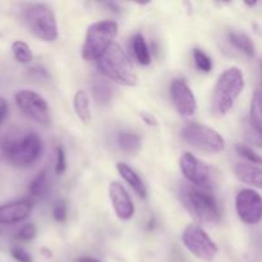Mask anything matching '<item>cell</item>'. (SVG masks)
Wrapping results in <instances>:
<instances>
[{
    "mask_svg": "<svg viewBox=\"0 0 262 262\" xmlns=\"http://www.w3.org/2000/svg\"><path fill=\"white\" fill-rule=\"evenodd\" d=\"M43 145L40 136L33 130L20 136H8L2 141V155L14 168H30L42 155Z\"/></svg>",
    "mask_w": 262,
    "mask_h": 262,
    "instance_id": "obj_1",
    "label": "cell"
},
{
    "mask_svg": "<svg viewBox=\"0 0 262 262\" xmlns=\"http://www.w3.org/2000/svg\"><path fill=\"white\" fill-rule=\"evenodd\" d=\"M245 89L243 72L238 67H230L217 78L212 95V110L215 114L227 115Z\"/></svg>",
    "mask_w": 262,
    "mask_h": 262,
    "instance_id": "obj_2",
    "label": "cell"
},
{
    "mask_svg": "<svg viewBox=\"0 0 262 262\" xmlns=\"http://www.w3.org/2000/svg\"><path fill=\"white\" fill-rule=\"evenodd\" d=\"M181 199L187 211L201 223L216 224L220 222L219 202L214 194L206 189L193 186H184L181 191Z\"/></svg>",
    "mask_w": 262,
    "mask_h": 262,
    "instance_id": "obj_3",
    "label": "cell"
},
{
    "mask_svg": "<svg viewBox=\"0 0 262 262\" xmlns=\"http://www.w3.org/2000/svg\"><path fill=\"white\" fill-rule=\"evenodd\" d=\"M97 68L101 74L122 86L133 87L137 84L138 78L132 61L117 43H113L112 48L97 60Z\"/></svg>",
    "mask_w": 262,
    "mask_h": 262,
    "instance_id": "obj_4",
    "label": "cell"
},
{
    "mask_svg": "<svg viewBox=\"0 0 262 262\" xmlns=\"http://www.w3.org/2000/svg\"><path fill=\"white\" fill-rule=\"evenodd\" d=\"M117 35L118 23L115 20H97L90 25L82 46V58L87 61H97L112 48Z\"/></svg>",
    "mask_w": 262,
    "mask_h": 262,
    "instance_id": "obj_5",
    "label": "cell"
},
{
    "mask_svg": "<svg viewBox=\"0 0 262 262\" xmlns=\"http://www.w3.org/2000/svg\"><path fill=\"white\" fill-rule=\"evenodd\" d=\"M22 19L26 27L38 40L51 42L58 38V23L50 7L41 3H32L23 7Z\"/></svg>",
    "mask_w": 262,
    "mask_h": 262,
    "instance_id": "obj_6",
    "label": "cell"
},
{
    "mask_svg": "<svg viewBox=\"0 0 262 262\" xmlns=\"http://www.w3.org/2000/svg\"><path fill=\"white\" fill-rule=\"evenodd\" d=\"M182 138L206 154H220L225 148V140L219 132L207 125L199 123H188L181 130Z\"/></svg>",
    "mask_w": 262,
    "mask_h": 262,
    "instance_id": "obj_7",
    "label": "cell"
},
{
    "mask_svg": "<svg viewBox=\"0 0 262 262\" xmlns=\"http://www.w3.org/2000/svg\"><path fill=\"white\" fill-rule=\"evenodd\" d=\"M179 168L184 178L193 187L210 191L216 186V174L214 169L199 160L193 154H182Z\"/></svg>",
    "mask_w": 262,
    "mask_h": 262,
    "instance_id": "obj_8",
    "label": "cell"
},
{
    "mask_svg": "<svg viewBox=\"0 0 262 262\" xmlns=\"http://www.w3.org/2000/svg\"><path fill=\"white\" fill-rule=\"evenodd\" d=\"M182 242L194 257L204 262L214 261L219 252L216 243L200 225H188L182 233Z\"/></svg>",
    "mask_w": 262,
    "mask_h": 262,
    "instance_id": "obj_9",
    "label": "cell"
},
{
    "mask_svg": "<svg viewBox=\"0 0 262 262\" xmlns=\"http://www.w3.org/2000/svg\"><path fill=\"white\" fill-rule=\"evenodd\" d=\"M14 101L18 109L37 124L50 125V109L49 104L40 94L32 90H19L14 94Z\"/></svg>",
    "mask_w": 262,
    "mask_h": 262,
    "instance_id": "obj_10",
    "label": "cell"
},
{
    "mask_svg": "<svg viewBox=\"0 0 262 262\" xmlns=\"http://www.w3.org/2000/svg\"><path fill=\"white\" fill-rule=\"evenodd\" d=\"M235 211L245 224H260L262 222V196L252 188L241 189L235 196Z\"/></svg>",
    "mask_w": 262,
    "mask_h": 262,
    "instance_id": "obj_11",
    "label": "cell"
},
{
    "mask_svg": "<svg viewBox=\"0 0 262 262\" xmlns=\"http://www.w3.org/2000/svg\"><path fill=\"white\" fill-rule=\"evenodd\" d=\"M170 97L181 117L191 118L197 112V100L191 87L183 78H176L170 83Z\"/></svg>",
    "mask_w": 262,
    "mask_h": 262,
    "instance_id": "obj_12",
    "label": "cell"
},
{
    "mask_svg": "<svg viewBox=\"0 0 262 262\" xmlns=\"http://www.w3.org/2000/svg\"><path fill=\"white\" fill-rule=\"evenodd\" d=\"M109 197L118 219L123 222L132 219L136 211L135 205L127 189L119 182H112L109 184Z\"/></svg>",
    "mask_w": 262,
    "mask_h": 262,
    "instance_id": "obj_13",
    "label": "cell"
},
{
    "mask_svg": "<svg viewBox=\"0 0 262 262\" xmlns=\"http://www.w3.org/2000/svg\"><path fill=\"white\" fill-rule=\"evenodd\" d=\"M32 201L27 199L0 205V225H13L25 222L32 212Z\"/></svg>",
    "mask_w": 262,
    "mask_h": 262,
    "instance_id": "obj_14",
    "label": "cell"
},
{
    "mask_svg": "<svg viewBox=\"0 0 262 262\" xmlns=\"http://www.w3.org/2000/svg\"><path fill=\"white\" fill-rule=\"evenodd\" d=\"M234 173L242 183L262 189V169L258 166L238 163L234 166Z\"/></svg>",
    "mask_w": 262,
    "mask_h": 262,
    "instance_id": "obj_15",
    "label": "cell"
},
{
    "mask_svg": "<svg viewBox=\"0 0 262 262\" xmlns=\"http://www.w3.org/2000/svg\"><path fill=\"white\" fill-rule=\"evenodd\" d=\"M117 170L118 173L120 174V177L132 187L133 191L138 194L140 199H146V197H147V189H146L141 177L136 173V170H133V169L125 163H117Z\"/></svg>",
    "mask_w": 262,
    "mask_h": 262,
    "instance_id": "obj_16",
    "label": "cell"
},
{
    "mask_svg": "<svg viewBox=\"0 0 262 262\" xmlns=\"http://www.w3.org/2000/svg\"><path fill=\"white\" fill-rule=\"evenodd\" d=\"M229 41L235 49H238L248 58H253L256 55V46L247 33L241 32V31H232L229 32Z\"/></svg>",
    "mask_w": 262,
    "mask_h": 262,
    "instance_id": "obj_17",
    "label": "cell"
},
{
    "mask_svg": "<svg viewBox=\"0 0 262 262\" xmlns=\"http://www.w3.org/2000/svg\"><path fill=\"white\" fill-rule=\"evenodd\" d=\"M117 143L120 150L125 154H136L142 146V140L140 135L132 130H123L118 135Z\"/></svg>",
    "mask_w": 262,
    "mask_h": 262,
    "instance_id": "obj_18",
    "label": "cell"
},
{
    "mask_svg": "<svg viewBox=\"0 0 262 262\" xmlns=\"http://www.w3.org/2000/svg\"><path fill=\"white\" fill-rule=\"evenodd\" d=\"M73 107L77 117L83 123H90L92 119L91 107H90V97L83 90L76 92L73 99Z\"/></svg>",
    "mask_w": 262,
    "mask_h": 262,
    "instance_id": "obj_19",
    "label": "cell"
},
{
    "mask_svg": "<svg viewBox=\"0 0 262 262\" xmlns=\"http://www.w3.org/2000/svg\"><path fill=\"white\" fill-rule=\"evenodd\" d=\"M132 50L138 64L147 67L151 64V53L142 33H136L132 40Z\"/></svg>",
    "mask_w": 262,
    "mask_h": 262,
    "instance_id": "obj_20",
    "label": "cell"
},
{
    "mask_svg": "<svg viewBox=\"0 0 262 262\" xmlns=\"http://www.w3.org/2000/svg\"><path fill=\"white\" fill-rule=\"evenodd\" d=\"M250 120L253 132H262V95L260 90H256L252 95Z\"/></svg>",
    "mask_w": 262,
    "mask_h": 262,
    "instance_id": "obj_21",
    "label": "cell"
},
{
    "mask_svg": "<svg viewBox=\"0 0 262 262\" xmlns=\"http://www.w3.org/2000/svg\"><path fill=\"white\" fill-rule=\"evenodd\" d=\"M91 91H92V95H94V99L96 100L97 104L106 105L112 101V97H113L112 87H110L109 83L105 82L104 79L95 77L94 81H92L91 83Z\"/></svg>",
    "mask_w": 262,
    "mask_h": 262,
    "instance_id": "obj_22",
    "label": "cell"
},
{
    "mask_svg": "<svg viewBox=\"0 0 262 262\" xmlns=\"http://www.w3.org/2000/svg\"><path fill=\"white\" fill-rule=\"evenodd\" d=\"M49 188H50V182H49L48 171L41 170L28 186V192H30L31 197L42 199L48 194Z\"/></svg>",
    "mask_w": 262,
    "mask_h": 262,
    "instance_id": "obj_23",
    "label": "cell"
},
{
    "mask_svg": "<svg viewBox=\"0 0 262 262\" xmlns=\"http://www.w3.org/2000/svg\"><path fill=\"white\" fill-rule=\"evenodd\" d=\"M10 49H12L13 56H14V59L19 64L26 66V64H30L31 61L33 60L32 50H31V48L28 46V43H26L25 41H22V40L13 41Z\"/></svg>",
    "mask_w": 262,
    "mask_h": 262,
    "instance_id": "obj_24",
    "label": "cell"
},
{
    "mask_svg": "<svg viewBox=\"0 0 262 262\" xmlns=\"http://www.w3.org/2000/svg\"><path fill=\"white\" fill-rule=\"evenodd\" d=\"M193 60L197 69L204 72V73H210L212 68H214V63H212L211 58L204 50L199 48L193 49Z\"/></svg>",
    "mask_w": 262,
    "mask_h": 262,
    "instance_id": "obj_25",
    "label": "cell"
},
{
    "mask_svg": "<svg viewBox=\"0 0 262 262\" xmlns=\"http://www.w3.org/2000/svg\"><path fill=\"white\" fill-rule=\"evenodd\" d=\"M235 150H237V152L239 154V156H242L243 159L250 161L251 164H255L256 166L262 165V156L258 155L255 150L248 147L247 145H237Z\"/></svg>",
    "mask_w": 262,
    "mask_h": 262,
    "instance_id": "obj_26",
    "label": "cell"
},
{
    "mask_svg": "<svg viewBox=\"0 0 262 262\" xmlns=\"http://www.w3.org/2000/svg\"><path fill=\"white\" fill-rule=\"evenodd\" d=\"M53 216L56 222L64 223L68 217V206L64 201H56L53 206Z\"/></svg>",
    "mask_w": 262,
    "mask_h": 262,
    "instance_id": "obj_27",
    "label": "cell"
},
{
    "mask_svg": "<svg viewBox=\"0 0 262 262\" xmlns=\"http://www.w3.org/2000/svg\"><path fill=\"white\" fill-rule=\"evenodd\" d=\"M36 233H37V230H36L35 224L30 223V224H25L18 230L17 238L22 242H28V241H32L36 237Z\"/></svg>",
    "mask_w": 262,
    "mask_h": 262,
    "instance_id": "obj_28",
    "label": "cell"
},
{
    "mask_svg": "<svg viewBox=\"0 0 262 262\" xmlns=\"http://www.w3.org/2000/svg\"><path fill=\"white\" fill-rule=\"evenodd\" d=\"M10 256L17 262H33L31 253L19 246H14V247L10 248Z\"/></svg>",
    "mask_w": 262,
    "mask_h": 262,
    "instance_id": "obj_29",
    "label": "cell"
},
{
    "mask_svg": "<svg viewBox=\"0 0 262 262\" xmlns=\"http://www.w3.org/2000/svg\"><path fill=\"white\" fill-rule=\"evenodd\" d=\"M67 169V160H66V152L61 146L56 147V164H55V173L63 174Z\"/></svg>",
    "mask_w": 262,
    "mask_h": 262,
    "instance_id": "obj_30",
    "label": "cell"
},
{
    "mask_svg": "<svg viewBox=\"0 0 262 262\" xmlns=\"http://www.w3.org/2000/svg\"><path fill=\"white\" fill-rule=\"evenodd\" d=\"M8 113H9V104H8L7 99L0 96V124L5 120Z\"/></svg>",
    "mask_w": 262,
    "mask_h": 262,
    "instance_id": "obj_31",
    "label": "cell"
},
{
    "mask_svg": "<svg viewBox=\"0 0 262 262\" xmlns=\"http://www.w3.org/2000/svg\"><path fill=\"white\" fill-rule=\"evenodd\" d=\"M141 118H142V120L147 125H151V127L158 125V119L152 114H150V113H141Z\"/></svg>",
    "mask_w": 262,
    "mask_h": 262,
    "instance_id": "obj_32",
    "label": "cell"
},
{
    "mask_svg": "<svg viewBox=\"0 0 262 262\" xmlns=\"http://www.w3.org/2000/svg\"><path fill=\"white\" fill-rule=\"evenodd\" d=\"M253 135H255V138H253L255 143L262 148V132H253Z\"/></svg>",
    "mask_w": 262,
    "mask_h": 262,
    "instance_id": "obj_33",
    "label": "cell"
},
{
    "mask_svg": "<svg viewBox=\"0 0 262 262\" xmlns=\"http://www.w3.org/2000/svg\"><path fill=\"white\" fill-rule=\"evenodd\" d=\"M78 262H101V261L97 260V258L89 257V256H84V257H81V258H79Z\"/></svg>",
    "mask_w": 262,
    "mask_h": 262,
    "instance_id": "obj_34",
    "label": "cell"
},
{
    "mask_svg": "<svg viewBox=\"0 0 262 262\" xmlns=\"http://www.w3.org/2000/svg\"><path fill=\"white\" fill-rule=\"evenodd\" d=\"M245 4L248 5V7H255V5L257 4V3H256V2L255 3H245Z\"/></svg>",
    "mask_w": 262,
    "mask_h": 262,
    "instance_id": "obj_35",
    "label": "cell"
},
{
    "mask_svg": "<svg viewBox=\"0 0 262 262\" xmlns=\"http://www.w3.org/2000/svg\"><path fill=\"white\" fill-rule=\"evenodd\" d=\"M258 90H260V92H261V95H262V63H261V87Z\"/></svg>",
    "mask_w": 262,
    "mask_h": 262,
    "instance_id": "obj_36",
    "label": "cell"
},
{
    "mask_svg": "<svg viewBox=\"0 0 262 262\" xmlns=\"http://www.w3.org/2000/svg\"><path fill=\"white\" fill-rule=\"evenodd\" d=\"M2 37H3V33L0 32V40H2Z\"/></svg>",
    "mask_w": 262,
    "mask_h": 262,
    "instance_id": "obj_37",
    "label": "cell"
}]
</instances>
